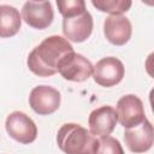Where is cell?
<instances>
[{
	"mask_svg": "<svg viewBox=\"0 0 154 154\" xmlns=\"http://www.w3.org/2000/svg\"><path fill=\"white\" fill-rule=\"evenodd\" d=\"M71 52H73V47L66 38L52 35L30 52L26 64L34 75L49 77L58 72L60 60Z\"/></svg>",
	"mask_w": 154,
	"mask_h": 154,
	"instance_id": "cell-1",
	"label": "cell"
},
{
	"mask_svg": "<svg viewBox=\"0 0 154 154\" xmlns=\"http://www.w3.org/2000/svg\"><path fill=\"white\" fill-rule=\"evenodd\" d=\"M57 143L65 154H95L97 149L96 137L76 123L61 125L57 134Z\"/></svg>",
	"mask_w": 154,
	"mask_h": 154,
	"instance_id": "cell-2",
	"label": "cell"
},
{
	"mask_svg": "<svg viewBox=\"0 0 154 154\" xmlns=\"http://www.w3.org/2000/svg\"><path fill=\"white\" fill-rule=\"evenodd\" d=\"M116 114L117 122H119L125 129L137 126L147 119L142 100L134 94L124 95L118 100Z\"/></svg>",
	"mask_w": 154,
	"mask_h": 154,
	"instance_id": "cell-3",
	"label": "cell"
},
{
	"mask_svg": "<svg viewBox=\"0 0 154 154\" xmlns=\"http://www.w3.org/2000/svg\"><path fill=\"white\" fill-rule=\"evenodd\" d=\"M7 134L19 143L29 144L37 137V126L35 122L24 112L14 111L10 113L5 122Z\"/></svg>",
	"mask_w": 154,
	"mask_h": 154,
	"instance_id": "cell-4",
	"label": "cell"
},
{
	"mask_svg": "<svg viewBox=\"0 0 154 154\" xmlns=\"http://www.w3.org/2000/svg\"><path fill=\"white\" fill-rule=\"evenodd\" d=\"M58 72L66 81L84 82L93 75V65L85 57L73 51L60 60Z\"/></svg>",
	"mask_w": 154,
	"mask_h": 154,
	"instance_id": "cell-5",
	"label": "cell"
},
{
	"mask_svg": "<svg viewBox=\"0 0 154 154\" xmlns=\"http://www.w3.org/2000/svg\"><path fill=\"white\" fill-rule=\"evenodd\" d=\"M125 75L123 63L114 57H106L93 66V78L101 87H113L122 82Z\"/></svg>",
	"mask_w": 154,
	"mask_h": 154,
	"instance_id": "cell-6",
	"label": "cell"
},
{
	"mask_svg": "<svg viewBox=\"0 0 154 154\" xmlns=\"http://www.w3.org/2000/svg\"><path fill=\"white\" fill-rule=\"evenodd\" d=\"M60 93L49 85H37L29 95V105L32 111L40 116L54 113L60 106Z\"/></svg>",
	"mask_w": 154,
	"mask_h": 154,
	"instance_id": "cell-7",
	"label": "cell"
},
{
	"mask_svg": "<svg viewBox=\"0 0 154 154\" xmlns=\"http://www.w3.org/2000/svg\"><path fill=\"white\" fill-rule=\"evenodd\" d=\"M24 22L34 29H46L54 19V11L51 1H26L22 7Z\"/></svg>",
	"mask_w": 154,
	"mask_h": 154,
	"instance_id": "cell-8",
	"label": "cell"
},
{
	"mask_svg": "<svg viewBox=\"0 0 154 154\" xmlns=\"http://www.w3.org/2000/svg\"><path fill=\"white\" fill-rule=\"evenodd\" d=\"M93 17L84 10L75 16L63 19V32L64 36L72 42H83L85 41L93 31Z\"/></svg>",
	"mask_w": 154,
	"mask_h": 154,
	"instance_id": "cell-9",
	"label": "cell"
},
{
	"mask_svg": "<svg viewBox=\"0 0 154 154\" xmlns=\"http://www.w3.org/2000/svg\"><path fill=\"white\" fill-rule=\"evenodd\" d=\"M124 141L129 150L135 154L149 150L154 141V131L152 123L146 119L140 125L126 129L124 132Z\"/></svg>",
	"mask_w": 154,
	"mask_h": 154,
	"instance_id": "cell-10",
	"label": "cell"
},
{
	"mask_svg": "<svg viewBox=\"0 0 154 154\" xmlns=\"http://www.w3.org/2000/svg\"><path fill=\"white\" fill-rule=\"evenodd\" d=\"M88 124L90 132L94 136L105 137L111 135L117 125L116 109L111 106H101L95 108L89 114Z\"/></svg>",
	"mask_w": 154,
	"mask_h": 154,
	"instance_id": "cell-11",
	"label": "cell"
},
{
	"mask_svg": "<svg viewBox=\"0 0 154 154\" xmlns=\"http://www.w3.org/2000/svg\"><path fill=\"white\" fill-rule=\"evenodd\" d=\"M131 32L132 26L129 18L122 14L108 16L103 22V34L114 46L125 45L131 37Z\"/></svg>",
	"mask_w": 154,
	"mask_h": 154,
	"instance_id": "cell-12",
	"label": "cell"
},
{
	"mask_svg": "<svg viewBox=\"0 0 154 154\" xmlns=\"http://www.w3.org/2000/svg\"><path fill=\"white\" fill-rule=\"evenodd\" d=\"M22 25L19 11L10 5H0V37L14 36Z\"/></svg>",
	"mask_w": 154,
	"mask_h": 154,
	"instance_id": "cell-13",
	"label": "cell"
},
{
	"mask_svg": "<svg viewBox=\"0 0 154 154\" xmlns=\"http://www.w3.org/2000/svg\"><path fill=\"white\" fill-rule=\"evenodd\" d=\"M94 7L101 12H107L111 16L122 14L131 7L132 2L130 0H91Z\"/></svg>",
	"mask_w": 154,
	"mask_h": 154,
	"instance_id": "cell-14",
	"label": "cell"
},
{
	"mask_svg": "<svg viewBox=\"0 0 154 154\" xmlns=\"http://www.w3.org/2000/svg\"><path fill=\"white\" fill-rule=\"evenodd\" d=\"M58 10L63 18H67L75 16L85 8V2L83 0H58L57 1Z\"/></svg>",
	"mask_w": 154,
	"mask_h": 154,
	"instance_id": "cell-15",
	"label": "cell"
},
{
	"mask_svg": "<svg viewBox=\"0 0 154 154\" xmlns=\"http://www.w3.org/2000/svg\"><path fill=\"white\" fill-rule=\"evenodd\" d=\"M95 154H124V150L117 138L105 136L97 140V149Z\"/></svg>",
	"mask_w": 154,
	"mask_h": 154,
	"instance_id": "cell-16",
	"label": "cell"
}]
</instances>
